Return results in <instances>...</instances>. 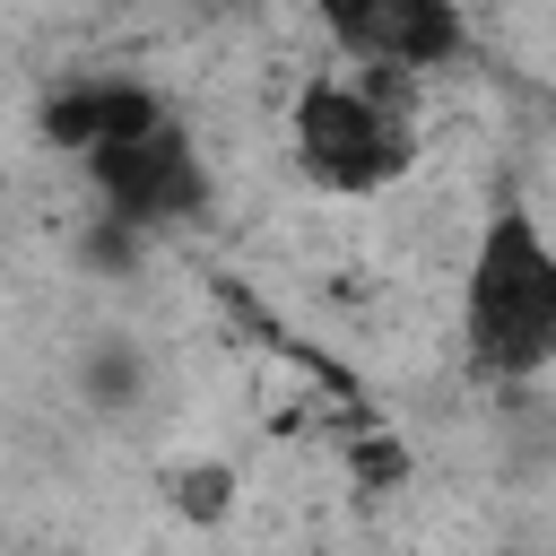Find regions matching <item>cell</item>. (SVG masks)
<instances>
[{"label":"cell","instance_id":"cell-1","mask_svg":"<svg viewBox=\"0 0 556 556\" xmlns=\"http://www.w3.org/2000/svg\"><path fill=\"white\" fill-rule=\"evenodd\" d=\"M460 365L486 391H521L556 365V243L530 200H495L460 269Z\"/></svg>","mask_w":556,"mask_h":556},{"label":"cell","instance_id":"cell-2","mask_svg":"<svg viewBox=\"0 0 556 556\" xmlns=\"http://www.w3.org/2000/svg\"><path fill=\"white\" fill-rule=\"evenodd\" d=\"M287 148H295V174L330 200H374L391 191L408 165H417V122L400 104V78L391 70H365V61H330L295 87L287 104Z\"/></svg>","mask_w":556,"mask_h":556},{"label":"cell","instance_id":"cell-3","mask_svg":"<svg viewBox=\"0 0 556 556\" xmlns=\"http://www.w3.org/2000/svg\"><path fill=\"white\" fill-rule=\"evenodd\" d=\"M78 174H87V191H96V217H113V226H130L139 243L148 235H165V226H191L200 208H208V156H200V139L182 130V113L174 104H156L148 122H130V130H113V139H96V148H78L70 156Z\"/></svg>","mask_w":556,"mask_h":556},{"label":"cell","instance_id":"cell-4","mask_svg":"<svg viewBox=\"0 0 556 556\" xmlns=\"http://www.w3.org/2000/svg\"><path fill=\"white\" fill-rule=\"evenodd\" d=\"M313 26L330 35L339 61H365L391 78H426L469 52L460 0H313Z\"/></svg>","mask_w":556,"mask_h":556},{"label":"cell","instance_id":"cell-5","mask_svg":"<svg viewBox=\"0 0 556 556\" xmlns=\"http://www.w3.org/2000/svg\"><path fill=\"white\" fill-rule=\"evenodd\" d=\"M156 104H165V96H156L148 78H130V70H78V78L43 87V104H35V139L61 148V156H78V148H96V139L148 122Z\"/></svg>","mask_w":556,"mask_h":556},{"label":"cell","instance_id":"cell-6","mask_svg":"<svg viewBox=\"0 0 556 556\" xmlns=\"http://www.w3.org/2000/svg\"><path fill=\"white\" fill-rule=\"evenodd\" d=\"M235 504V469H191L182 478V513H226Z\"/></svg>","mask_w":556,"mask_h":556},{"label":"cell","instance_id":"cell-7","mask_svg":"<svg viewBox=\"0 0 556 556\" xmlns=\"http://www.w3.org/2000/svg\"><path fill=\"white\" fill-rule=\"evenodd\" d=\"M96 391H104V400H130V391H139V365H130L122 348H113V356H96Z\"/></svg>","mask_w":556,"mask_h":556}]
</instances>
